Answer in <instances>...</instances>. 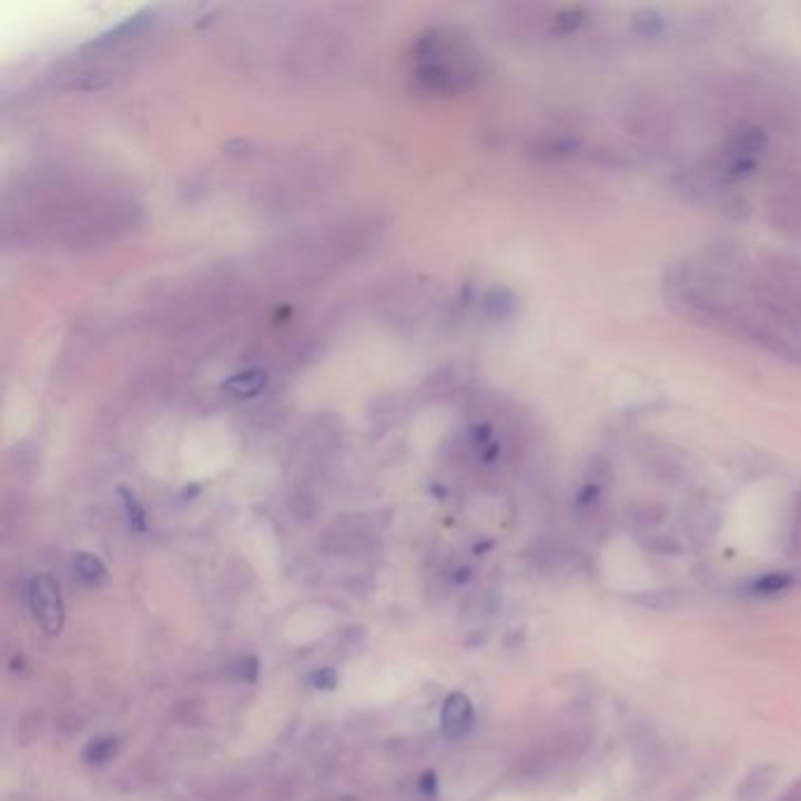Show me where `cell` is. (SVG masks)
<instances>
[{"mask_svg":"<svg viewBox=\"0 0 801 801\" xmlns=\"http://www.w3.org/2000/svg\"><path fill=\"white\" fill-rule=\"evenodd\" d=\"M115 752H118V740L115 738H97L85 748L83 759L88 764H107Z\"/></svg>","mask_w":801,"mask_h":801,"instance_id":"cell-8","label":"cell"},{"mask_svg":"<svg viewBox=\"0 0 801 801\" xmlns=\"http://www.w3.org/2000/svg\"><path fill=\"white\" fill-rule=\"evenodd\" d=\"M336 672L332 670V668H323V670H317L315 675H313V685L317 687V689H334L336 687Z\"/></svg>","mask_w":801,"mask_h":801,"instance_id":"cell-10","label":"cell"},{"mask_svg":"<svg viewBox=\"0 0 801 801\" xmlns=\"http://www.w3.org/2000/svg\"><path fill=\"white\" fill-rule=\"evenodd\" d=\"M418 788L420 790H424L426 794H435V790H437V778H435V773H424V775H420V780H418Z\"/></svg>","mask_w":801,"mask_h":801,"instance_id":"cell-12","label":"cell"},{"mask_svg":"<svg viewBox=\"0 0 801 801\" xmlns=\"http://www.w3.org/2000/svg\"><path fill=\"white\" fill-rule=\"evenodd\" d=\"M418 59L420 67L416 78L420 80V85L433 92H454L468 85V80L475 75L468 48L449 36L433 33L426 38Z\"/></svg>","mask_w":801,"mask_h":801,"instance_id":"cell-1","label":"cell"},{"mask_svg":"<svg viewBox=\"0 0 801 801\" xmlns=\"http://www.w3.org/2000/svg\"><path fill=\"white\" fill-rule=\"evenodd\" d=\"M580 22H584V14H580V10H567L557 17V27L559 31H571L576 29Z\"/></svg>","mask_w":801,"mask_h":801,"instance_id":"cell-9","label":"cell"},{"mask_svg":"<svg viewBox=\"0 0 801 801\" xmlns=\"http://www.w3.org/2000/svg\"><path fill=\"white\" fill-rule=\"evenodd\" d=\"M29 609L45 635H59L64 628V599L57 580L48 574L36 576L29 584Z\"/></svg>","mask_w":801,"mask_h":801,"instance_id":"cell-3","label":"cell"},{"mask_svg":"<svg viewBox=\"0 0 801 801\" xmlns=\"http://www.w3.org/2000/svg\"><path fill=\"white\" fill-rule=\"evenodd\" d=\"M588 748H590V736L586 731L552 736L544 746H538L534 752L525 757V771L529 775H544L555 767L567 762V759L580 757Z\"/></svg>","mask_w":801,"mask_h":801,"instance_id":"cell-2","label":"cell"},{"mask_svg":"<svg viewBox=\"0 0 801 801\" xmlns=\"http://www.w3.org/2000/svg\"><path fill=\"white\" fill-rule=\"evenodd\" d=\"M75 574L88 586H102V584H107V578H109V571H107L102 559L90 555V552H80L75 557Z\"/></svg>","mask_w":801,"mask_h":801,"instance_id":"cell-7","label":"cell"},{"mask_svg":"<svg viewBox=\"0 0 801 801\" xmlns=\"http://www.w3.org/2000/svg\"><path fill=\"white\" fill-rule=\"evenodd\" d=\"M775 773H778V769L773 764H764V767L752 769L743 778L740 788H738V799L740 801H757L759 797H764L769 792V788L773 785Z\"/></svg>","mask_w":801,"mask_h":801,"instance_id":"cell-5","label":"cell"},{"mask_svg":"<svg viewBox=\"0 0 801 801\" xmlns=\"http://www.w3.org/2000/svg\"><path fill=\"white\" fill-rule=\"evenodd\" d=\"M240 675H243V679H247V682H256V677H258V663H256V658H247V660H243V670H240Z\"/></svg>","mask_w":801,"mask_h":801,"instance_id":"cell-11","label":"cell"},{"mask_svg":"<svg viewBox=\"0 0 801 801\" xmlns=\"http://www.w3.org/2000/svg\"><path fill=\"white\" fill-rule=\"evenodd\" d=\"M794 586V578L788 571H769L764 576H757L754 580H750L748 590L752 595H762V597H773V595H783Z\"/></svg>","mask_w":801,"mask_h":801,"instance_id":"cell-6","label":"cell"},{"mask_svg":"<svg viewBox=\"0 0 801 801\" xmlns=\"http://www.w3.org/2000/svg\"><path fill=\"white\" fill-rule=\"evenodd\" d=\"M473 722H475V708H473V700L466 696V693H452L445 706H443V717H439V724H443V733L449 738V740H458L464 738L470 729H473Z\"/></svg>","mask_w":801,"mask_h":801,"instance_id":"cell-4","label":"cell"},{"mask_svg":"<svg viewBox=\"0 0 801 801\" xmlns=\"http://www.w3.org/2000/svg\"><path fill=\"white\" fill-rule=\"evenodd\" d=\"M778 801H801V778Z\"/></svg>","mask_w":801,"mask_h":801,"instance_id":"cell-14","label":"cell"},{"mask_svg":"<svg viewBox=\"0 0 801 801\" xmlns=\"http://www.w3.org/2000/svg\"><path fill=\"white\" fill-rule=\"evenodd\" d=\"M792 552H801V508L797 513L794 529H792Z\"/></svg>","mask_w":801,"mask_h":801,"instance_id":"cell-13","label":"cell"}]
</instances>
